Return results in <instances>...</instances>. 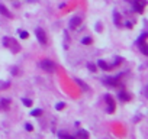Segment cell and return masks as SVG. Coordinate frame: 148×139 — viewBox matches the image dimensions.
I'll use <instances>...</instances> for the list:
<instances>
[{
    "instance_id": "21",
    "label": "cell",
    "mask_w": 148,
    "mask_h": 139,
    "mask_svg": "<svg viewBox=\"0 0 148 139\" xmlns=\"http://www.w3.org/2000/svg\"><path fill=\"white\" fill-rule=\"evenodd\" d=\"M25 127H26V130H28V132H31V130L34 129V126H32L31 123H26V125H25Z\"/></svg>"
},
{
    "instance_id": "1",
    "label": "cell",
    "mask_w": 148,
    "mask_h": 139,
    "mask_svg": "<svg viewBox=\"0 0 148 139\" xmlns=\"http://www.w3.org/2000/svg\"><path fill=\"white\" fill-rule=\"evenodd\" d=\"M39 65H41V68L44 70V71H47V73H54L55 70H57L55 62L51 61V59H44V61H41Z\"/></svg>"
},
{
    "instance_id": "9",
    "label": "cell",
    "mask_w": 148,
    "mask_h": 139,
    "mask_svg": "<svg viewBox=\"0 0 148 139\" xmlns=\"http://www.w3.org/2000/svg\"><path fill=\"white\" fill-rule=\"evenodd\" d=\"M9 107H10V99L0 100V110H9Z\"/></svg>"
},
{
    "instance_id": "7",
    "label": "cell",
    "mask_w": 148,
    "mask_h": 139,
    "mask_svg": "<svg viewBox=\"0 0 148 139\" xmlns=\"http://www.w3.org/2000/svg\"><path fill=\"white\" fill-rule=\"evenodd\" d=\"M105 102L108 103V113H113L115 112V100H113V97L110 96V94H106L105 96Z\"/></svg>"
},
{
    "instance_id": "15",
    "label": "cell",
    "mask_w": 148,
    "mask_h": 139,
    "mask_svg": "<svg viewBox=\"0 0 148 139\" xmlns=\"http://www.w3.org/2000/svg\"><path fill=\"white\" fill-rule=\"evenodd\" d=\"M77 138H84V139H87V138H89V133H87L86 130H83V129H79V132H77Z\"/></svg>"
},
{
    "instance_id": "18",
    "label": "cell",
    "mask_w": 148,
    "mask_h": 139,
    "mask_svg": "<svg viewBox=\"0 0 148 139\" xmlns=\"http://www.w3.org/2000/svg\"><path fill=\"white\" fill-rule=\"evenodd\" d=\"M82 42H83L84 45H90L93 41H92V38H89V36H87V38H83V41H82Z\"/></svg>"
},
{
    "instance_id": "14",
    "label": "cell",
    "mask_w": 148,
    "mask_h": 139,
    "mask_svg": "<svg viewBox=\"0 0 148 139\" xmlns=\"http://www.w3.org/2000/svg\"><path fill=\"white\" fill-rule=\"evenodd\" d=\"M113 19H115V23L116 26H122V22H121V16L118 12H113Z\"/></svg>"
},
{
    "instance_id": "10",
    "label": "cell",
    "mask_w": 148,
    "mask_h": 139,
    "mask_svg": "<svg viewBox=\"0 0 148 139\" xmlns=\"http://www.w3.org/2000/svg\"><path fill=\"white\" fill-rule=\"evenodd\" d=\"M0 13H2L3 16H6V18H13V15L8 10V7L5 5H2V3H0Z\"/></svg>"
},
{
    "instance_id": "11",
    "label": "cell",
    "mask_w": 148,
    "mask_h": 139,
    "mask_svg": "<svg viewBox=\"0 0 148 139\" xmlns=\"http://www.w3.org/2000/svg\"><path fill=\"white\" fill-rule=\"evenodd\" d=\"M76 83H77V84H79V86L83 89V91H90V87H89L87 84H84V81H83V80H79V78H76Z\"/></svg>"
},
{
    "instance_id": "4",
    "label": "cell",
    "mask_w": 148,
    "mask_h": 139,
    "mask_svg": "<svg viewBox=\"0 0 148 139\" xmlns=\"http://www.w3.org/2000/svg\"><path fill=\"white\" fill-rule=\"evenodd\" d=\"M35 35H36V38H38V42H39L42 46H45V45H47V42H48L45 31H44L42 28H36V31H35Z\"/></svg>"
},
{
    "instance_id": "13",
    "label": "cell",
    "mask_w": 148,
    "mask_h": 139,
    "mask_svg": "<svg viewBox=\"0 0 148 139\" xmlns=\"http://www.w3.org/2000/svg\"><path fill=\"white\" fill-rule=\"evenodd\" d=\"M119 99H121L122 102H129V100H131V96H129L126 91H121V93H119Z\"/></svg>"
},
{
    "instance_id": "8",
    "label": "cell",
    "mask_w": 148,
    "mask_h": 139,
    "mask_svg": "<svg viewBox=\"0 0 148 139\" xmlns=\"http://www.w3.org/2000/svg\"><path fill=\"white\" fill-rule=\"evenodd\" d=\"M80 23H82V19L79 18V16H74V18H71V20H70V29H77L79 26H80Z\"/></svg>"
},
{
    "instance_id": "3",
    "label": "cell",
    "mask_w": 148,
    "mask_h": 139,
    "mask_svg": "<svg viewBox=\"0 0 148 139\" xmlns=\"http://www.w3.org/2000/svg\"><path fill=\"white\" fill-rule=\"evenodd\" d=\"M136 44H138V46H139L141 52H142L144 55H148V45H147V33H142V35L139 36V39L136 41Z\"/></svg>"
},
{
    "instance_id": "19",
    "label": "cell",
    "mask_w": 148,
    "mask_h": 139,
    "mask_svg": "<svg viewBox=\"0 0 148 139\" xmlns=\"http://www.w3.org/2000/svg\"><path fill=\"white\" fill-rule=\"evenodd\" d=\"M22 102H23V104H25V106H28V107H31V106H32V100H29V99H22Z\"/></svg>"
},
{
    "instance_id": "12",
    "label": "cell",
    "mask_w": 148,
    "mask_h": 139,
    "mask_svg": "<svg viewBox=\"0 0 148 139\" xmlns=\"http://www.w3.org/2000/svg\"><path fill=\"white\" fill-rule=\"evenodd\" d=\"M97 65H99V68H102V70H105V71H109L110 70V67H109V64L108 62H105V61H97Z\"/></svg>"
},
{
    "instance_id": "23",
    "label": "cell",
    "mask_w": 148,
    "mask_h": 139,
    "mask_svg": "<svg viewBox=\"0 0 148 139\" xmlns=\"http://www.w3.org/2000/svg\"><path fill=\"white\" fill-rule=\"evenodd\" d=\"M64 106H65V104H64V103H58V104H57V106H55V107H57V109H58V110H61V109H64Z\"/></svg>"
},
{
    "instance_id": "22",
    "label": "cell",
    "mask_w": 148,
    "mask_h": 139,
    "mask_svg": "<svg viewBox=\"0 0 148 139\" xmlns=\"http://www.w3.org/2000/svg\"><path fill=\"white\" fill-rule=\"evenodd\" d=\"M89 70L90 71H96V65L95 64H89Z\"/></svg>"
},
{
    "instance_id": "2",
    "label": "cell",
    "mask_w": 148,
    "mask_h": 139,
    "mask_svg": "<svg viewBox=\"0 0 148 139\" xmlns=\"http://www.w3.org/2000/svg\"><path fill=\"white\" fill-rule=\"evenodd\" d=\"M3 45H5L6 48H10L12 52H15V54L19 51V45H18V42H16L13 38H8V36L3 38Z\"/></svg>"
},
{
    "instance_id": "5",
    "label": "cell",
    "mask_w": 148,
    "mask_h": 139,
    "mask_svg": "<svg viewBox=\"0 0 148 139\" xmlns=\"http://www.w3.org/2000/svg\"><path fill=\"white\" fill-rule=\"evenodd\" d=\"M134 2V9L136 13H144L145 6H147V0H132Z\"/></svg>"
},
{
    "instance_id": "20",
    "label": "cell",
    "mask_w": 148,
    "mask_h": 139,
    "mask_svg": "<svg viewBox=\"0 0 148 139\" xmlns=\"http://www.w3.org/2000/svg\"><path fill=\"white\" fill-rule=\"evenodd\" d=\"M19 35H21L22 39H26V38H28V32H26V31H19Z\"/></svg>"
},
{
    "instance_id": "16",
    "label": "cell",
    "mask_w": 148,
    "mask_h": 139,
    "mask_svg": "<svg viewBox=\"0 0 148 139\" xmlns=\"http://www.w3.org/2000/svg\"><path fill=\"white\" fill-rule=\"evenodd\" d=\"M58 136H60V138H65V139H74V136L70 135V133H67V132H60Z\"/></svg>"
},
{
    "instance_id": "6",
    "label": "cell",
    "mask_w": 148,
    "mask_h": 139,
    "mask_svg": "<svg viewBox=\"0 0 148 139\" xmlns=\"http://www.w3.org/2000/svg\"><path fill=\"white\" fill-rule=\"evenodd\" d=\"M122 78V74H119V76H116V77H110V78H106L105 80V83L108 84V86H112V87H118V86H121V80Z\"/></svg>"
},
{
    "instance_id": "17",
    "label": "cell",
    "mask_w": 148,
    "mask_h": 139,
    "mask_svg": "<svg viewBox=\"0 0 148 139\" xmlns=\"http://www.w3.org/2000/svg\"><path fill=\"white\" fill-rule=\"evenodd\" d=\"M41 114H42V110H41V109L32 110V113H31V116H36V117H38V116H41Z\"/></svg>"
}]
</instances>
